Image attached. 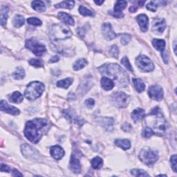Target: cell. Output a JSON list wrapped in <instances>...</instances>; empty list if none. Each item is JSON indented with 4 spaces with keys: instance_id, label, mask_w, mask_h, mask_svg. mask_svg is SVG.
Instances as JSON below:
<instances>
[{
    "instance_id": "cell-8",
    "label": "cell",
    "mask_w": 177,
    "mask_h": 177,
    "mask_svg": "<svg viewBox=\"0 0 177 177\" xmlns=\"http://www.w3.org/2000/svg\"><path fill=\"white\" fill-rule=\"evenodd\" d=\"M129 96L123 92H117L111 96V102L114 106L119 108H124L128 106Z\"/></svg>"
},
{
    "instance_id": "cell-47",
    "label": "cell",
    "mask_w": 177,
    "mask_h": 177,
    "mask_svg": "<svg viewBox=\"0 0 177 177\" xmlns=\"http://www.w3.org/2000/svg\"><path fill=\"white\" fill-rule=\"evenodd\" d=\"M60 60V57L58 55H53L50 60H49V63H54V62H57Z\"/></svg>"
},
{
    "instance_id": "cell-30",
    "label": "cell",
    "mask_w": 177,
    "mask_h": 177,
    "mask_svg": "<svg viewBox=\"0 0 177 177\" xmlns=\"http://www.w3.org/2000/svg\"><path fill=\"white\" fill-rule=\"evenodd\" d=\"M72 83H73V79L71 78H66V79L58 81L57 83V86L58 87L67 88L72 84Z\"/></svg>"
},
{
    "instance_id": "cell-36",
    "label": "cell",
    "mask_w": 177,
    "mask_h": 177,
    "mask_svg": "<svg viewBox=\"0 0 177 177\" xmlns=\"http://www.w3.org/2000/svg\"><path fill=\"white\" fill-rule=\"evenodd\" d=\"M158 4L159 2H150L149 3L147 4V5L146 6L147 9L149 10V11H151L152 12H155L157 9V7H158Z\"/></svg>"
},
{
    "instance_id": "cell-10",
    "label": "cell",
    "mask_w": 177,
    "mask_h": 177,
    "mask_svg": "<svg viewBox=\"0 0 177 177\" xmlns=\"http://www.w3.org/2000/svg\"><path fill=\"white\" fill-rule=\"evenodd\" d=\"M148 94L152 100L159 101L163 99V91L159 85H153L149 88Z\"/></svg>"
},
{
    "instance_id": "cell-23",
    "label": "cell",
    "mask_w": 177,
    "mask_h": 177,
    "mask_svg": "<svg viewBox=\"0 0 177 177\" xmlns=\"http://www.w3.org/2000/svg\"><path fill=\"white\" fill-rule=\"evenodd\" d=\"M115 144L124 150L129 149L131 147V143L127 139H116Z\"/></svg>"
},
{
    "instance_id": "cell-42",
    "label": "cell",
    "mask_w": 177,
    "mask_h": 177,
    "mask_svg": "<svg viewBox=\"0 0 177 177\" xmlns=\"http://www.w3.org/2000/svg\"><path fill=\"white\" fill-rule=\"evenodd\" d=\"M170 163L172 165V168L173 171L174 172H176V168H177V164H176V155L174 154L171 156L170 159Z\"/></svg>"
},
{
    "instance_id": "cell-12",
    "label": "cell",
    "mask_w": 177,
    "mask_h": 177,
    "mask_svg": "<svg viewBox=\"0 0 177 177\" xmlns=\"http://www.w3.org/2000/svg\"><path fill=\"white\" fill-rule=\"evenodd\" d=\"M102 32L104 38L107 40H114V38H116V34L115 32L114 31L112 28V26L110 23L106 22L103 24L102 27Z\"/></svg>"
},
{
    "instance_id": "cell-20",
    "label": "cell",
    "mask_w": 177,
    "mask_h": 177,
    "mask_svg": "<svg viewBox=\"0 0 177 177\" xmlns=\"http://www.w3.org/2000/svg\"><path fill=\"white\" fill-rule=\"evenodd\" d=\"M58 18L60 19L61 21H62L64 23H66V24H67L68 25H71V26L74 25L73 19L69 15L65 13H64V12L59 13Z\"/></svg>"
},
{
    "instance_id": "cell-4",
    "label": "cell",
    "mask_w": 177,
    "mask_h": 177,
    "mask_svg": "<svg viewBox=\"0 0 177 177\" xmlns=\"http://www.w3.org/2000/svg\"><path fill=\"white\" fill-rule=\"evenodd\" d=\"M72 33L66 26L62 24H55L51 27L49 36L51 40L56 42L60 40H65L71 37Z\"/></svg>"
},
{
    "instance_id": "cell-48",
    "label": "cell",
    "mask_w": 177,
    "mask_h": 177,
    "mask_svg": "<svg viewBox=\"0 0 177 177\" xmlns=\"http://www.w3.org/2000/svg\"><path fill=\"white\" fill-rule=\"evenodd\" d=\"M131 128H132V127H131V125L129 124H124V125H123L122 127V129L124 131V132H129V131L131 129Z\"/></svg>"
},
{
    "instance_id": "cell-46",
    "label": "cell",
    "mask_w": 177,
    "mask_h": 177,
    "mask_svg": "<svg viewBox=\"0 0 177 177\" xmlns=\"http://www.w3.org/2000/svg\"><path fill=\"white\" fill-rule=\"evenodd\" d=\"M109 13L111 14V15H113L114 17L115 18H121L123 17V14L121 13H115V12H109Z\"/></svg>"
},
{
    "instance_id": "cell-9",
    "label": "cell",
    "mask_w": 177,
    "mask_h": 177,
    "mask_svg": "<svg viewBox=\"0 0 177 177\" xmlns=\"http://www.w3.org/2000/svg\"><path fill=\"white\" fill-rule=\"evenodd\" d=\"M136 63L138 67L140 68L143 71L150 72L154 69V65L153 62L145 55H141L137 57Z\"/></svg>"
},
{
    "instance_id": "cell-34",
    "label": "cell",
    "mask_w": 177,
    "mask_h": 177,
    "mask_svg": "<svg viewBox=\"0 0 177 177\" xmlns=\"http://www.w3.org/2000/svg\"><path fill=\"white\" fill-rule=\"evenodd\" d=\"M131 174L134 176H142V177L149 176L148 174L142 169H132L131 170Z\"/></svg>"
},
{
    "instance_id": "cell-22",
    "label": "cell",
    "mask_w": 177,
    "mask_h": 177,
    "mask_svg": "<svg viewBox=\"0 0 177 177\" xmlns=\"http://www.w3.org/2000/svg\"><path fill=\"white\" fill-rule=\"evenodd\" d=\"M153 47H154L157 51H163L165 50V42L163 40H159V39H154L152 40Z\"/></svg>"
},
{
    "instance_id": "cell-52",
    "label": "cell",
    "mask_w": 177,
    "mask_h": 177,
    "mask_svg": "<svg viewBox=\"0 0 177 177\" xmlns=\"http://www.w3.org/2000/svg\"><path fill=\"white\" fill-rule=\"evenodd\" d=\"M176 42L175 41L174 43V50L175 54H176Z\"/></svg>"
},
{
    "instance_id": "cell-21",
    "label": "cell",
    "mask_w": 177,
    "mask_h": 177,
    "mask_svg": "<svg viewBox=\"0 0 177 177\" xmlns=\"http://www.w3.org/2000/svg\"><path fill=\"white\" fill-rule=\"evenodd\" d=\"M132 82L134 87H135L136 90L137 91V92L141 93L145 90V84L141 79H140V78H133Z\"/></svg>"
},
{
    "instance_id": "cell-11",
    "label": "cell",
    "mask_w": 177,
    "mask_h": 177,
    "mask_svg": "<svg viewBox=\"0 0 177 177\" xmlns=\"http://www.w3.org/2000/svg\"><path fill=\"white\" fill-rule=\"evenodd\" d=\"M22 152L26 158L31 159H37L40 155L37 151L27 144H24L22 146Z\"/></svg>"
},
{
    "instance_id": "cell-38",
    "label": "cell",
    "mask_w": 177,
    "mask_h": 177,
    "mask_svg": "<svg viewBox=\"0 0 177 177\" xmlns=\"http://www.w3.org/2000/svg\"><path fill=\"white\" fill-rule=\"evenodd\" d=\"M27 22L29 24L33 25V26H41L42 25V21L40 19L36 18H30L27 19Z\"/></svg>"
},
{
    "instance_id": "cell-28",
    "label": "cell",
    "mask_w": 177,
    "mask_h": 177,
    "mask_svg": "<svg viewBox=\"0 0 177 177\" xmlns=\"http://www.w3.org/2000/svg\"><path fill=\"white\" fill-rule=\"evenodd\" d=\"M75 4V2L73 1H64L62 2L59 3L58 4L55 5V7L57 8H68V9H71L73 8Z\"/></svg>"
},
{
    "instance_id": "cell-41",
    "label": "cell",
    "mask_w": 177,
    "mask_h": 177,
    "mask_svg": "<svg viewBox=\"0 0 177 177\" xmlns=\"http://www.w3.org/2000/svg\"><path fill=\"white\" fill-rule=\"evenodd\" d=\"M121 63H122L124 65V66L129 71H132V72L133 71V68L132 67V65H131L130 62L128 60V58H127V57H124L122 59V60H121Z\"/></svg>"
},
{
    "instance_id": "cell-44",
    "label": "cell",
    "mask_w": 177,
    "mask_h": 177,
    "mask_svg": "<svg viewBox=\"0 0 177 177\" xmlns=\"http://www.w3.org/2000/svg\"><path fill=\"white\" fill-rule=\"evenodd\" d=\"M95 104V101L92 98H89L85 101V105H86L88 108H91L94 106Z\"/></svg>"
},
{
    "instance_id": "cell-40",
    "label": "cell",
    "mask_w": 177,
    "mask_h": 177,
    "mask_svg": "<svg viewBox=\"0 0 177 177\" xmlns=\"http://www.w3.org/2000/svg\"><path fill=\"white\" fill-rule=\"evenodd\" d=\"M154 134V133L153 130L151 128H149V127H147L143 129V133H142V136L143 137L147 138H147H149V137L152 136Z\"/></svg>"
},
{
    "instance_id": "cell-25",
    "label": "cell",
    "mask_w": 177,
    "mask_h": 177,
    "mask_svg": "<svg viewBox=\"0 0 177 177\" xmlns=\"http://www.w3.org/2000/svg\"><path fill=\"white\" fill-rule=\"evenodd\" d=\"M8 8L7 6H2L1 9V25L5 26L8 18Z\"/></svg>"
},
{
    "instance_id": "cell-32",
    "label": "cell",
    "mask_w": 177,
    "mask_h": 177,
    "mask_svg": "<svg viewBox=\"0 0 177 177\" xmlns=\"http://www.w3.org/2000/svg\"><path fill=\"white\" fill-rule=\"evenodd\" d=\"M91 165H92V167L94 169H98L102 168L103 165V160L100 157H95V158L91 160Z\"/></svg>"
},
{
    "instance_id": "cell-37",
    "label": "cell",
    "mask_w": 177,
    "mask_h": 177,
    "mask_svg": "<svg viewBox=\"0 0 177 177\" xmlns=\"http://www.w3.org/2000/svg\"><path fill=\"white\" fill-rule=\"evenodd\" d=\"M109 53L112 55L113 57L118 58V57H119V50L116 45L111 46V48H109Z\"/></svg>"
},
{
    "instance_id": "cell-35",
    "label": "cell",
    "mask_w": 177,
    "mask_h": 177,
    "mask_svg": "<svg viewBox=\"0 0 177 177\" xmlns=\"http://www.w3.org/2000/svg\"><path fill=\"white\" fill-rule=\"evenodd\" d=\"M79 12H80V13L83 16H91V17H93V16H94L95 15L94 13L91 11V10H88V8H85L84 6H80Z\"/></svg>"
},
{
    "instance_id": "cell-2",
    "label": "cell",
    "mask_w": 177,
    "mask_h": 177,
    "mask_svg": "<svg viewBox=\"0 0 177 177\" xmlns=\"http://www.w3.org/2000/svg\"><path fill=\"white\" fill-rule=\"evenodd\" d=\"M146 124L149 128L159 136H163L167 130V123L159 107H155L146 117Z\"/></svg>"
},
{
    "instance_id": "cell-24",
    "label": "cell",
    "mask_w": 177,
    "mask_h": 177,
    "mask_svg": "<svg viewBox=\"0 0 177 177\" xmlns=\"http://www.w3.org/2000/svg\"><path fill=\"white\" fill-rule=\"evenodd\" d=\"M32 8L38 12H44L46 10L44 3L42 1H33L32 2Z\"/></svg>"
},
{
    "instance_id": "cell-16",
    "label": "cell",
    "mask_w": 177,
    "mask_h": 177,
    "mask_svg": "<svg viewBox=\"0 0 177 177\" xmlns=\"http://www.w3.org/2000/svg\"><path fill=\"white\" fill-rule=\"evenodd\" d=\"M51 155L55 160H60L64 155V151L60 146L55 145L51 147Z\"/></svg>"
},
{
    "instance_id": "cell-13",
    "label": "cell",
    "mask_w": 177,
    "mask_h": 177,
    "mask_svg": "<svg viewBox=\"0 0 177 177\" xmlns=\"http://www.w3.org/2000/svg\"><path fill=\"white\" fill-rule=\"evenodd\" d=\"M166 28L165 22L163 19L156 18L152 23V31L156 34H161Z\"/></svg>"
},
{
    "instance_id": "cell-15",
    "label": "cell",
    "mask_w": 177,
    "mask_h": 177,
    "mask_svg": "<svg viewBox=\"0 0 177 177\" xmlns=\"http://www.w3.org/2000/svg\"><path fill=\"white\" fill-rule=\"evenodd\" d=\"M136 19L143 32H146L149 27V18L146 15L140 14L137 16Z\"/></svg>"
},
{
    "instance_id": "cell-14",
    "label": "cell",
    "mask_w": 177,
    "mask_h": 177,
    "mask_svg": "<svg viewBox=\"0 0 177 177\" xmlns=\"http://www.w3.org/2000/svg\"><path fill=\"white\" fill-rule=\"evenodd\" d=\"M0 109L2 111H5V112L12 114V115L17 116L19 114V110L15 107H13L6 102L5 100H2L1 103H0Z\"/></svg>"
},
{
    "instance_id": "cell-39",
    "label": "cell",
    "mask_w": 177,
    "mask_h": 177,
    "mask_svg": "<svg viewBox=\"0 0 177 177\" xmlns=\"http://www.w3.org/2000/svg\"><path fill=\"white\" fill-rule=\"evenodd\" d=\"M131 39H132V38H131V36L129 34L124 33L123 35H121L120 42H121V43H122V44L127 45L130 42Z\"/></svg>"
},
{
    "instance_id": "cell-27",
    "label": "cell",
    "mask_w": 177,
    "mask_h": 177,
    "mask_svg": "<svg viewBox=\"0 0 177 177\" xmlns=\"http://www.w3.org/2000/svg\"><path fill=\"white\" fill-rule=\"evenodd\" d=\"M10 101L14 103H20L23 101V96L21 93L15 91L10 97Z\"/></svg>"
},
{
    "instance_id": "cell-31",
    "label": "cell",
    "mask_w": 177,
    "mask_h": 177,
    "mask_svg": "<svg viewBox=\"0 0 177 177\" xmlns=\"http://www.w3.org/2000/svg\"><path fill=\"white\" fill-rule=\"evenodd\" d=\"M87 64V61L85 59L81 58L78 60L73 64V69L75 71L80 70Z\"/></svg>"
},
{
    "instance_id": "cell-49",
    "label": "cell",
    "mask_w": 177,
    "mask_h": 177,
    "mask_svg": "<svg viewBox=\"0 0 177 177\" xmlns=\"http://www.w3.org/2000/svg\"><path fill=\"white\" fill-rule=\"evenodd\" d=\"M12 175L13 176H22L23 174L22 173L19 172L18 170H17L16 169H13V172H12Z\"/></svg>"
},
{
    "instance_id": "cell-26",
    "label": "cell",
    "mask_w": 177,
    "mask_h": 177,
    "mask_svg": "<svg viewBox=\"0 0 177 177\" xmlns=\"http://www.w3.org/2000/svg\"><path fill=\"white\" fill-rule=\"evenodd\" d=\"M24 22L25 19L23 16L20 15H15V17L13 19V26L15 28H19L24 24Z\"/></svg>"
},
{
    "instance_id": "cell-6",
    "label": "cell",
    "mask_w": 177,
    "mask_h": 177,
    "mask_svg": "<svg viewBox=\"0 0 177 177\" xmlns=\"http://www.w3.org/2000/svg\"><path fill=\"white\" fill-rule=\"evenodd\" d=\"M139 157L144 164L149 166L156 162V160L159 159V154L156 151L145 148L140 151Z\"/></svg>"
},
{
    "instance_id": "cell-1",
    "label": "cell",
    "mask_w": 177,
    "mask_h": 177,
    "mask_svg": "<svg viewBox=\"0 0 177 177\" xmlns=\"http://www.w3.org/2000/svg\"><path fill=\"white\" fill-rule=\"evenodd\" d=\"M49 128V122L44 119H35L26 124L24 131L25 136L33 143H38L43 134Z\"/></svg>"
},
{
    "instance_id": "cell-51",
    "label": "cell",
    "mask_w": 177,
    "mask_h": 177,
    "mask_svg": "<svg viewBox=\"0 0 177 177\" xmlns=\"http://www.w3.org/2000/svg\"><path fill=\"white\" fill-rule=\"evenodd\" d=\"M95 3H96V4H98V5H101L102 4H103L104 3V1H95Z\"/></svg>"
},
{
    "instance_id": "cell-29",
    "label": "cell",
    "mask_w": 177,
    "mask_h": 177,
    "mask_svg": "<svg viewBox=\"0 0 177 177\" xmlns=\"http://www.w3.org/2000/svg\"><path fill=\"white\" fill-rule=\"evenodd\" d=\"M13 76L14 79L15 80L23 79L25 76V71L24 70V68L20 67H17L13 74Z\"/></svg>"
},
{
    "instance_id": "cell-43",
    "label": "cell",
    "mask_w": 177,
    "mask_h": 177,
    "mask_svg": "<svg viewBox=\"0 0 177 177\" xmlns=\"http://www.w3.org/2000/svg\"><path fill=\"white\" fill-rule=\"evenodd\" d=\"M29 63L32 66L35 67H41L42 66V62L39 60H37V59H31V60H29Z\"/></svg>"
},
{
    "instance_id": "cell-18",
    "label": "cell",
    "mask_w": 177,
    "mask_h": 177,
    "mask_svg": "<svg viewBox=\"0 0 177 177\" xmlns=\"http://www.w3.org/2000/svg\"><path fill=\"white\" fill-rule=\"evenodd\" d=\"M144 117H145V111L140 108L134 110L132 113V119L135 123H139L144 119Z\"/></svg>"
},
{
    "instance_id": "cell-45",
    "label": "cell",
    "mask_w": 177,
    "mask_h": 177,
    "mask_svg": "<svg viewBox=\"0 0 177 177\" xmlns=\"http://www.w3.org/2000/svg\"><path fill=\"white\" fill-rule=\"evenodd\" d=\"M1 171L2 172H10L11 171V169L8 166H7L6 165H4V164H2L1 165Z\"/></svg>"
},
{
    "instance_id": "cell-19",
    "label": "cell",
    "mask_w": 177,
    "mask_h": 177,
    "mask_svg": "<svg viewBox=\"0 0 177 177\" xmlns=\"http://www.w3.org/2000/svg\"><path fill=\"white\" fill-rule=\"evenodd\" d=\"M101 86L106 91L111 90L114 87V83L112 80L109 79V78L103 77L101 79Z\"/></svg>"
},
{
    "instance_id": "cell-7",
    "label": "cell",
    "mask_w": 177,
    "mask_h": 177,
    "mask_svg": "<svg viewBox=\"0 0 177 177\" xmlns=\"http://www.w3.org/2000/svg\"><path fill=\"white\" fill-rule=\"evenodd\" d=\"M26 47L38 56H42L47 51L45 46L35 39L27 40L26 42Z\"/></svg>"
},
{
    "instance_id": "cell-33",
    "label": "cell",
    "mask_w": 177,
    "mask_h": 177,
    "mask_svg": "<svg viewBox=\"0 0 177 177\" xmlns=\"http://www.w3.org/2000/svg\"><path fill=\"white\" fill-rule=\"evenodd\" d=\"M127 5V2L126 1H118L116 2L115 6H114V12L115 13H120L121 11L126 8Z\"/></svg>"
},
{
    "instance_id": "cell-50",
    "label": "cell",
    "mask_w": 177,
    "mask_h": 177,
    "mask_svg": "<svg viewBox=\"0 0 177 177\" xmlns=\"http://www.w3.org/2000/svg\"><path fill=\"white\" fill-rule=\"evenodd\" d=\"M138 8H139V6H132V7L129 8V11L132 12V13L136 12L137 11Z\"/></svg>"
},
{
    "instance_id": "cell-17",
    "label": "cell",
    "mask_w": 177,
    "mask_h": 177,
    "mask_svg": "<svg viewBox=\"0 0 177 177\" xmlns=\"http://www.w3.org/2000/svg\"><path fill=\"white\" fill-rule=\"evenodd\" d=\"M69 168L71 171L75 174L79 173L81 170L80 160L74 154L72 155L71 157Z\"/></svg>"
},
{
    "instance_id": "cell-5",
    "label": "cell",
    "mask_w": 177,
    "mask_h": 177,
    "mask_svg": "<svg viewBox=\"0 0 177 177\" xmlns=\"http://www.w3.org/2000/svg\"><path fill=\"white\" fill-rule=\"evenodd\" d=\"M44 90V85L42 83L37 81L32 82L25 90L24 96L29 100H34L41 96Z\"/></svg>"
},
{
    "instance_id": "cell-3",
    "label": "cell",
    "mask_w": 177,
    "mask_h": 177,
    "mask_svg": "<svg viewBox=\"0 0 177 177\" xmlns=\"http://www.w3.org/2000/svg\"><path fill=\"white\" fill-rule=\"evenodd\" d=\"M102 73H106L114 78L120 87H126L128 85V75L119 65L116 64H106L98 68Z\"/></svg>"
}]
</instances>
